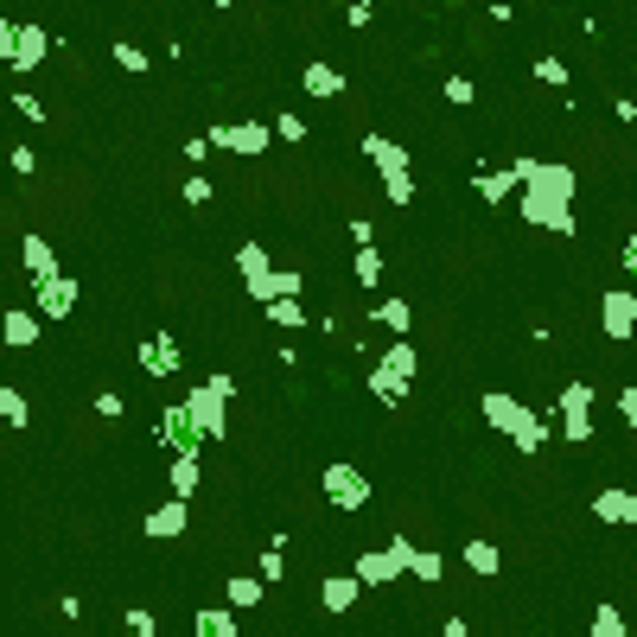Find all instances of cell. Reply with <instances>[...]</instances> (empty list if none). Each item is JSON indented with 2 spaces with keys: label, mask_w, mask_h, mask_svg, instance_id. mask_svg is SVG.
Instances as JSON below:
<instances>
[{
  "label": "cell",
  "mask_w": 637,
  "mask_h": 637,
  "mask_svg": "<svg viewBox=\"0 0 637 637\" xmlns=\"http://www.w3.org/2000/svg\"><path fill=\"white\" fill-rule=\"evenodd\" d=\"M262 593H268V580H262V574H230V587H223V606L249 612V606H262Z\"/></svg>",
  "instance_id": "20"
},
{
  "label": "cell",
  "mask_w": 637,
  "mask_h": 637,
  "mask_svg": "<svg viewBox=\"0 0 637 637\" xmlns=\"http://www.w3.org/2000/svg\"><path fill=\"white\" fill-rule=\"evenodd\" d=\"M300 83H306V96H344V71H338V64H306Z\"/></svg>",
  "instance_id": "22"
},
{
  "label": "cell",
  "mask_w": 637,
  "mask_h": 637,
  "mask_svg": "<svg viewBox=\"0 0 637 637\" xmlns=\"http://www.w3.org/2000/svg\"><path fill=\"white\" fill-rule=\"evenodd\" d=\"M141 370H147V376H172V370H185L179 338H172V332H147V338H141Z\"/></svg>",
  "instance_id": "11"
},
{
  "label": "cell",
  "mask_w": 637,
  "mask_h": 637,
  "mask_svg": "<svg viewBox=\"0 0 637 637\" xmlns=\"http://www.w3.org/2000/svg\"><path fill=\"white\" fill-rule=\"evenodd\" d=\"M236 268H243V281L268 274V249H262V243H243V249H236Z\"/></svg>",
  "instance_id": "30"
},
{
  "label": "cell",
  "mask_w": 637,
  "mask_h": 637,
  "mask_svg": "<svg viewBox=\"0 0 637 637\" xmlns=\"http://www.w3.org/2000/svg\"><path fill=\"white\" fill-rule=\"evenodd\" d=\"M351 274H357V281H364V287H376V281H383V255H376V243H370V249H357Z\"/></svg>",
  "instance_id": "28"
},
{
  "label": "cell",
  "mask_w": 637,
  "mask_h": 637,
  "mask_svg": "<svg viewBox=\"0 0 637 637\" xmlns=\"http://www.w3.org/2000/svg\"><path fill=\"white\" fill-rule=\"evenodd\" d=\"M77 306V281L71 274H51V281H39V313L45 319H64Z\"/></svg>",
  "instance_id": "14"
},
{
  "label": "cell",
  "mask_w": 637,
  "mask_h": 637,
  "mask_svg": "<svg viewBox=\"0 0 637 637\" xmlns=\"http://www.w3.org/2000/svg\"><path fill=\"white\" fill-rule=\"evenodd\" d=\"M599 325H606L612 344H625L637 332V287H606L599 294Z\"/></svg>",
  "instance_id": "4"
},
{
  "label": "cell",
  "mask_w": 637,
  "mask_h": 637,
  "mask_svg": "<svg viewBox=\"0 0 637 637\" xmlns=\"http://www.w3.org/2000/svg\"><path fill=\"white\" fill-rule=\"evenodd\" d=\"M211 192H217V185L204 179V172H192V179H185V204H211Z\"/></svg>",
  "instance_id": "42"
},
{
  "label": "cell",
  "mask_w": 637,
  "mask_h": 637,
  "mask_svg": "<svg viewBox=\"0 0 637 637\" xmlns=\"http://www.w3.org/2000/svg\"><path fill=\"white\" fill-rule=\"evenodd\" d=\"M20 255H26L32 287H39V281H51V274H64V268H58V249H51L45 236H26V243H20Z\"/></svg>",
  "instance_id": "17"
},
{
  "label": "cell",
  "mask_w": 637,
  "mask_h": 637,
  "mask_svg": "<svg viewBox=\"0 0 637 637\" xmlns=\"http://www.w3.org/2000/svg\"><path fill=\"white\" fill-rule=\"evenodd\" d=\"M243 287H249V300L274 306V300H300L306 294V274L300 268H268V274H255V281H243Z\"/></svg>",
  "instance_id": "8"
},
{
  "label": "cell",
  "mask_w": 637,
  "mask_h": 637,
  "mask_svg": "<svg viewBox=\"0 0 637 637\" xmlns=\"http://www.w3.org/2000/svg\"><path fill=\"white\" fill-rule=\"evenodd\" d=\"M561 434L580 446V440H593V421H561Z\"/></svg>",
  "instance_id": "51"
},
{
  "label": "cell",
  "mask_w": 637,
  "mask_h": 637,
  "mask_svg": "<svg viewBox=\"0 0 637 637\" xmlns=\"http://www.w3.org/2000/svg\"><path fill=\"white\" fill-rule=\"evenodd\" d=\"M383 364H389V370H402V376H415V370H421V364H415V344H408V338H395V344H389Z\"/></svg>",
  "instance_id": "33"
},
{
  "label": "cell",
  "mask_w": 637,
  "mask_h": 637,
  "mask_svg": "<svg viewBox=\"0 0 637 637\" xmlns=\"http://www.w3.org/2000/svg\"><path fill=\"white\" fill-rule=\"evenodd\" d=\"M510 446H516V453H542V446H548V421H536V427H523V434H516Z\"/></svg>",
  "instance_id": "37"
},
{
  "label": "cell",
  "mask_w": 637,
  "mask_h": 637,
  "mask_svg": "<svg viewBox=\"0 0 637 637\" xmlns=\"http://www.w3.org/2000/svg\"><path fill=\"white\" fill-rule=\"evenodd\" d=\"M472 96H478V83H472V77H459V71H453V77H446V102H459V109H466V102H472Z\"/></svg>",
  "instance_id": "40"
},
{
  "label": "cell",
  "mask_w": 637,
  "mask_h": 637,
  "mask_svg": "<svg viewBox=\"0 0 637 637\" xmlns=\"http://www.w3.org/2000/svg\"><path fill=\"white\" fill-rule=\"evenodd\" d=\"M268 319H274V325H287V332H300V325H306L300 300H274V306H268Z\"/></svg>",
  "instance_id": "35"
},
{
  "label": "cell",
  "mask_w": 637,
  "mask_h": 637,
  "mask_svg": "<svg viewBox=\"0 0 637 637\" xmlns=\"http://www.w3.org/2000/svg\"><path fill=\"white\" fill-rule=\"evenodd\" d=\"M555 421H593V389L587 383H567L555 402Z\"/></svg>",
  "instance_id": "21"
},
{
  "label": "cell",
  "mask_w": 637,
  "mask_h": 637,
  "mask_svg": "<svg viewBox=\"0 0 637 637\" xmlns=\"http://www.w3.org/2000/svg\"><path fill=\"white\" fill-rule=\"evenodd\" d=\"M319 485H325V497H332L338 510H364L370 497H376V485H370V478L357 472V466H325Z\"/></svg>",
  "instance_id": "6"
},
{
  "label": "cell",
  "mask_w": 637,
  "mask_h": 637,
  "mask_svg": "<svg viewBox=\"0 0 637 637\" xmlns=\"http://www.w3.org/2000/svg\"><path fill=\"white\" fill-rule=\"evenodd\" d=\"M344 20H351V26H370V20H376V0H351V7H344Z\"/></svg>",
  "instance_id": "45"
},
{
  "label": "cell",
  "mask_w": 637,
  "mask_h": 637,
  "mask_svg": "<svg viewBox=\"0 0 637 637\" xmlns=\"http://www.w3.org/2000/svg\"><path fill=\"white\" fill-rule=\"evenodd\" d=\"M625 268H631V287H637V236H625Z\"/></svg>",
  "instance_id": "53"
},
{
  "label": "cell",
  "mask_w": 637,
  "mask_h": 637,
  "mask_svg": "<svg viewBox=\"0 0 637 637\" xmlns=\"http://www.w3.org/2000/svg\"><path fill=\"white\" fill-rule=\"evenodd\" d=\"M274 134H281V141H306V122L300 115H274Z\"/></svg>",
  "instance_id": "44"
},
{
  "label": "cell",
  "mask_w": 637,
  "mask_h": 637,
  "mask_svg": "<svg viewBox=\"0 0 637 637\" xmlns=\"http://www.w3.org/2000/svg\"><path fill=\"white\" fill-rule=\"evenodd\" d=\"M618 421H625V427H637V383H625V389H618Z\"/></svg>",
  "instance_id": "43"
},
{
  "label": "cell",
  "mask_w": 637,
  "mask_h": 637,
  "mask_svg": "<svg viewBox=\"0 0 637 637\" xmlns=\"http://www.w3.org/2000/svg\"><path fill=\"white\" fill-rule=\"evenodd\" d=\"M351 243H357V249H370V243H376V230H370V217H351Z\"/></svg>",
  "instance_id": "49"
},
{
  "label": "cell",
  "mask_w": 637,
  "mask_h": 637,
  "mask_svg": "<svg viewBox=\"0 0 637 637\" xmlns=\"http://www.w3.org/2000/svg\"><path fill=\"white\" fill-rule=\"evenodd\" d=\"M472 192L485 198V204H504L510 192H523V172H516V166H504V172H478V179H472Z\"/></svg>",
  "instance_id": "18"
},
{
  "label": "cell",
  "mask_w": 637,
  "mask_h": 637,
  "mask_svg": "<svg viewBox=\"0 0 637 637\" xmlns=\"http://www.w3.org/2000/svg\"><path fill=\"white\" fill-rule=\"evenodd\" d=\"M440 637H472V625H466V618H446V625H440Z\"/></svg>",
  "instance_id": "52"
},
{
  "label": "cell",
  "mask_w": 637,
  "mask_h": 637,
  "mask_svg": "<svg viewBox=\"0 0 637 637\" xmlns=\"http://www.w3.org/2000/svg\"><path fill=\"white\" fill-rule=\"evenodd\" d=\"M593 637H631V631H625V612H618V606H599V612H593Z\"/></svg>",
  "instance_id": "31"
},
{
  "label": "cell",
  "mask_w": 637,
  "mask_h": 637,
  "mask_svg": "<svg viewBox=\"0 0 637 637\" xmlns=\"http://www.w3.org/2000/svg\"><path fill=\"white\" fill-rule=\"evenodd\" d=\"M13 109H20V115H26V122H45V109H39V96H26V90H20V96H13Z\"/></svg>",
  "instance_id": "48"
},
{
  "label": "cell",
  "mask_w": 637,
  "mask_h": 637,
  "mask_svg": "<svg viewBox=\"0 0 637 637\" xmlns=\"http://www.w3.org/2000/svg\"><path fill=\"white\" fill-rule=\"evenodd\" d=\"M287 574V555H281V542H268L262 548V580H281Z\"/></svg>",
  "instance_id": "41"
},
{
  "label": "cell",
  "mask_w": 637,
  "mask_h": 637,
  "mask_svg": "<svg viewBox=\"0 0 637 637\" xmlns=\"http://www.w3.org/2000/svg\"><path fill=\"white\" fill-rule=\"evenodd\" d=\"M408 383H415V376H402V370H389V364L370 370V389L383 395V402H408Z\"/></svg>",
  "instance_id": "24"
},
{
  "label": "cell",
  "mask_w": 637,
  "mask_h": 637,
  "mask_svg": "<svg viewBox=\"0 0 637 637\" xmlns=\"http://www.w3.org/2000/svg\"><path fill=\"white\" fill-rule=\"evenodd\" d=\"M383 192H389L395 211H402V204H415V172H389V179H383Z\"/></svg>",
  "instance_id": "29"
},
{
  "label": "cell",
  "mask_w": 637,
  "mask_h": 637,
  "mask_svg": "<svg viewBox=\"0 0 637 637\" xmlns=\"http://www.w3.org/2000/svg\"><path fill=\"white\" fill-rule=\"evenodd\" d=\"M440 555H434V548H415V561H408V574H415V580H440Z\"/></svg>",
  "instance_id": "36"
},
{
  "label": "cell",
  "mask_w": 637,
  "mask_h": 637,
  "mask_svg": "<svg viewBox=\"0 0 637 637\" xmlns=\"http://www.w3.org/2000/svg\"><path fill=\"white\" fill-rule=\"evenodd\" d=\"M230 395H236L230 376H204V383L185 395V415L198 421V434H204V440H223V434H230V421H223V402H230Z\"/></svg>",
  "instance_id": "2"
},
{
  "label": "cell",
  "mask_w": 637,
  "mask_h": 637,
  "mask_svg": "<svg viewBox=\"0 0 637 637\" xmlns=\"http://www.w3.org/2000/svg\"><path fill=\"white\" fill-rule=\"evenodd\" d=\"M45 51H51V39L32 20H0V64H7V71H39L45 64Z\"/></svg>",
  "instance_id": "3"
},
{
  "label": "cell",
  "mask_w": 637,
  "mask_h": 637,
  "mask_svg": "<svg viewBox=\"0 0 637 637\" xmlns=\"http://www.w3.org/2000/svg\"><path fill=\"white\" fill-rule=\"evenodd\" d=\"M217 7H230V0H217Z\"/></svg>",
  "instance_id": "54"
},
{
  "label": "cell",
  "mask_w": 637,
  "mask_h": 637,
  "mask_svg": "<svg viewBox=\"0 0 637 637\" xmlns=\"http://www.w3.org/2000/svg\"><path fill=\"white\" fill-rule=\"evenodd\" d=\"M185 523H192V497H166L160 510H147L141 516V529L153 542H172V536H185Z\"/></svg>",
  "instance_id": "10"
},
{
  "label": "cell",
  "mask_w": 637,
  "mask_h": 637,
  "mask_svg": "<svg viewBox=\"0 0 637 637\" xmlns=\"http://www.w3.org/2000/svg\"><path fill=\"white\" fill-rule=\"evenodd\" d=\"M364 153L376 160V172H383V179H389V172H408V147H402V141H383V134H364Z\"/></svg>",
  "instance_id": "19"
},
{
  "label": "cell",
  "mask_w": 637,
  "mask_h": 637,
  "mask_svg": "<svg viewBox=\"0 0 637 637\" xmlns=\"http://www.w3.org/2000/svg\"><path fill=\"white\" fill-rule=\"evenodd\" d=\"M376 319H383V325H389V332H395V338H408V332H415V306H408L402 294H395V300H383V306H376Z\"/></svg>",
  "instance_id": "25"
},
{
  "label": "cell",
  "mask_w": 637,
  "mask_h": 637,
  "mask_svg": "<svg viewBox=\"0 0 637 637\" xmlns=\"http://www.w3.org/2000/svg\"><path fill=\"white\" fill-rule=\"evenodd\" d=\"M529 71H536L542 83H555V90H567V64H561V58H536Z\"/></svg>",
  "instance_id": "38"
},
{
  "label": "cell",
  "mask_w": 637,
  "mask_h": 637,
  "mask_svg": "<svg viewBox=\"0 0 637 637\" xmlns=\"http://www.w3.org/2000/svg\"><path fill=\"white\" fill-rule=\"evenodd\" d=\"M109 51H115V64H122V71H128V77H141V71H147V51H141V45H128V39H115Z\"/></svg>",
  "instance_id": "32"
},
{
  "label": "cell",
  "mask_w": 637,
  "mask_h": 637,
  "mask_svg": "<svg viewBox=\"0 0 637 637\" xmlns=\"http://www.w3.org/2000/svg\"><path fill=\"white\" fill-rule=\"evenodd\" d=\"M593 516H599V523H612V529H631V523H637V491L606 485V491L593 497Z\"/></svg>",
  "instance_id": "12"
},
{
  "label": "cell",
  "mask_w": 637,
  "mask_h": 637,
  "mask_svg": "<svg viewBox=\"0 0 637 637\" xmlns=\"http://www.w3.org/2000/svg\"><path fill=\"white\" fill-rule=\"evenodd\" d=\"M268 141H274V122H217V128H211V147L249 153V160H262Z\"/></svg>",
  "instance_id": "5"
},
{
  "label": "cell",
  "mask_w": 637,
  "mask_h": 637,
  "mask_svg": "<svg viewBox=\"0 0 637 637\" xmlns=\"http://www.w3.org/2000/svg\"><path fill=\"white\" fill-rule=\"evenodd\" d=\"M0 421H7V427H26V395H20V389H0Z\"/></svg>",
  "instance_id": "34"
},
{
  "label": "cell",
  "mask_w": 637,
  "mask_h": 637,
  "mask_svg": "<svg viewBox=\"0 0 637 637\" xmlns=\"http://www.w3.org/2000/svg\"><path fill=\"white\" fill-rule=\"evenodd\" d=\"M478 408H485V421L497 427V434H504V440H516V434H523V427H536L542 415H536V408H523V402H516V395H504V389H491L485 395V402H478Z\"/></svg>",
  "instance_id": "7"
},
{
  "label": "cell",
  "mask_w": 637,
  "mask_h": 637,
  "mask_svg": "<svg viewBox=\"0 0 637 637\" xmlns=\"http://www.w3.org/2000/svg\"><path fill=\"white\" fill-rule=\"evenodd\" d=\"M466 567H472V574H497V542L472 536V542H466Z\"/></svg>",
  "instance_id": "27"
},
{
  "label": "cell",
  "mask_w": 637,
  "mask_h": 637,
  "mask_svg": "<svg viewBox=\"0 0 637 637\" xmlns=\"http://www.w3.org/2000/svg\"><path fill=\"white\" fill-rule=\"evenodd\" d=\"M122 625H128L134 637H153V631H160V625H153V612H147V606H128V612H122Z\"/></svg>",
  "instance_id": "39"
},
{
  "label": "cell",
  "mask_w": 637,
  "mask_h": 637,
  "mask_svg": "<svg viewBox=\"0 0 637 637\" xmlns=\"http://www.w3.org/2000/svg\"><path fill=\"white\" fill-rule=\"evenodd\" d=\"M351 574L364 580V587H389V580H402V561H395L389 548H364V555L351 561Z\"/></svg>",
  "instance_id": "13"
},
{
  "label": "cell",
  "mask_w": 637,
  "mask_h": 637,
  "mask_svg": "<svg viewBox=\"0 0 637 637\" xmlns=\"http://www.w3.org/2000/svg\"><path fill=\"white\" fill-rule=\"evenodd\" d=\"M523 172V223L574 236V166L561 160H516Z\"/></svg>",
  "instance_id": "1"
},
{
  "label": "cell",
  "mask_w": 637,
  "mask_h": 637,
  "mask_svg": "<svg viewBox=\"0 0 637 637\" xmlns=\"http://www.w3.org/2000/svg\"><path fill=\"white\" fill-rule=\"evenodd\" d=\"M96 415H102V421H115V415H122V395L102 389V395H96Z\"/></svg>",
  "instance_id": "46"
},
{
  "label": "cell",
  "mask_w": 637,
  "mask_h": 637,
  "mask_svg": "<svg viewBox=\"0 0 637 637\" xmlns=\"http://www.w3.org/2000/svg\"><path fill=\"white\" fill-rule=\"evenodd\" d=\"M204 153H211V134H192V141H185V160H192V166H198V160H204Z\"/></svg>",
  "instance_id": "50"
},
{
  "label": "cell",
  "mask_w": 637,
  "mask_h": 637,
  "mask_svg": "<svg viewBox=\"0 0 637 637\" xmlns=\"http://www.w3.org/2000/svg\"><path fill=\"white\" fill-rule=\"evenodd\" d=\"M153 434H160V446H172V459H179V453H198V446H204L198 421L185 415V402H172L166 415H160V427H153Z\"/></svg>",
  "instance_id": "9"
},
{
  "label": "cell",
  "mask_w": 637,
  "mask_h": 637,
  "mask_svg": "<svg viewBox=\"0 0 637 637\" xmlns=\"http://www.w3.org/2000/svg\"><path fill=\"white\" fill-rule=\"evenodd\" d=\"M357 593H364V580H357V574H325L319 606H325V612H351V606H357Z\"/></svg>",
  "instance_id": "15"
},
{
  "label": "cell",
  "mask_w": 637,
  "mask_h": 637,
  "mask_svg": "<svg viewBox=\"0 0 637 637\" xmlns=\"http://www.w3.org/2000/svg\"><path fill=\"white\" fill-rule=\"evenodd\" d=\"M389 555H395V561H402V574H408V561H415V542H408V536H402V529H395V542H389Z\"/></svg>",
  "instance_id": "47"
},
{
  "label": "cell",
  "mask_w": 637,
  "mask_h": 637,
  "mask_svg": "<svg viewBox=\"0 0 637 637\" xmlns=\"http://www.w3.org/2000/svg\"><path fill=\"white\" fill-rule=\"evenodd\" d=\"M236 606H198L192 612V637H236Z\"/></svg>",
  "instance_id": "16"
},
{
  "label": "cell",
  "mask_w": 637,
  "mask_h": 637,
  "mask_svg": "<svg viewBox=\"0 0 637 637\" xmlns=\"http://www.w3.org/2000/svg\"><path fill=\"white\" fill-rule=\"evenodd\" d=\"M198 491V453H179L172 459V497H192Z\"/></svg>",
  "instance_id": "26"
},
{
  "label": "cell",
  "mask_w": 637,
  "mask_h": 637,
  "mask_svg": "<svg viewBox=\"0 0 637 637\" xmlns=\"http://www.w3.org/2000/svg\"><path fill=\"white\" fill-rule=\"evenodd\" d=\"M39 319H45V313H7V325H0V332H7L13 351H32V344H39Z\"/></svg>",
  "instance_id": "23"
}]
</instances>
